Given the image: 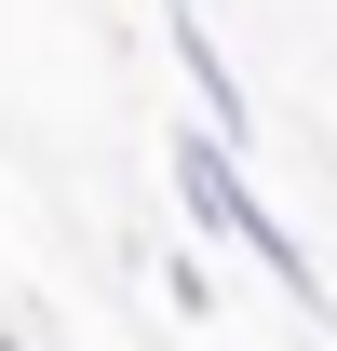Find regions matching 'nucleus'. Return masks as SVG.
Segmentation results:
<instances>
[{"mask_svg": "<svg viewBox=\"0 0 337 351\" xmlns=\"http://www.w3.org/2000/svg\"><path fill=\"white\" fill-rule=\"evenodd\" d=\"M162 54L189 68V95H203V122H216V135H256V95H243V68L216 54V27H203V0H189V14L162 27Z\"/></svg>", "mask_w": 337, "mask_h": 351, "instance_id": "f03ea898", "label": "nucleus"}, {"mask_svg": "<svg viewBox=\"0 0 337 351\" xmlns=\"http://www.w3.org/2000/svg\"><path fill=\"white\" fill-rule=\"evenodd\" d=\"M175 203H189V230H203V243H243L256 270H270V284H284L297 311H310V324H324V270H310V243H297L284 217H270V203H256V176H243V135H216V122H189L175 135Z\"/></svg>", "mask_w": 337, "mask_h": 351, "instance_id": "f257e3e1", "label": "nucleus"}, {"mask_svg": "<svg viewBox=\"0 0 337 351\" xmlns=\"http://www.w3.org/2000/svg\"><path fill=\"white\" fill-rule=\"evenodd\" d=\"M0 351H27V338H0Z\"/></svg>", "mask_w": 337, "mask_h": 351, "instance_id": "7ed1b4c3", "label": "nucleus"}]
</instances>
